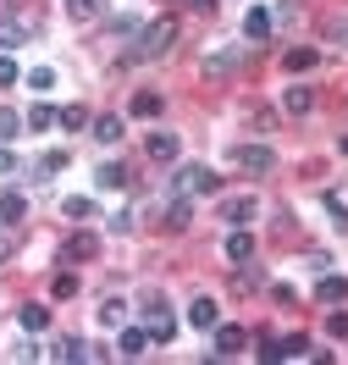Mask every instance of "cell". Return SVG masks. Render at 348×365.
Returning a JSON list of instances; mask_svg holds the SVG:
<instances>
[{
    "label": "cell",
    "mask_w": 348,
    "mask_h": 365,
    "mask_svg": "<svg viewBox=\"0 0 348 365\" xmlns=\"http://www.w3.org/2000/svg\"><path fill=\"white\" fill-rule=\"evenodd\" d=\"M188 321H194L199 332H210V327L221 321V310H216V299H194V304H188Z\"/></svg>",
    "instance_id": "7c38bea8"
},
{
    "label": "cell",
    "mask_w": 348,
    "mask_h": 365,
    "mask_svg": "<svg viewBox=\"0 0 348 365\" xmlns=\"http://www.w3.org/2000/svg\"><path fill=\"white\" fill-rule=\"evenodd\" d=\"M100 255V238L94 232H72L67 244H61V260H94Z\"/></svg>",
    "instance_id": "8992f818"
},
{
    "label": "cell",
    "mask_w": 348,
    "mask_h": 365,
    "mask_svg": "<svg viewBox=\"0 0 348 365\" xmlns=\"http://www.w3.org/2000/svg\"><path fill=\"white\" fill-rule=\"evenodd\" d=\"M227 260H232V266H249V260H255V238H249L243 227L227 232Z\"/></svg>",
    "instance_id": "52a82bcc"
},
{
    "label": "cell",
    "mask_w": 348,
    "mask_h": 365,
    "mask_svg": "<svg viewBox=\"0 0 348 365\" xmlns=\"http://www.w3.org/2000/svg\"><path fill=\"white\" fill-rule=\"evenodd\" d=\"M332 39H343V45H348V17H337V23H332Z\"/></svg>",
    "instance_id": "74e56055"
},
{
    "label": "cell",
    "mask_w": 348,
    "mask_h": 365,
    "mask_svg": "<svg viewBox=\"0 0 348 365\" xmlns=\"http://www.w3.org/2000/svg\"><path fill=\"white\" fill-rule=\"evenodd\" d=\"M28 39V28L17 23V17H0V50H17Z\"/></svg>",
    "instance_id": "d6986e66"
},
{
    "label": "cell",
    "mask_w": 348,
    "mask_h": 365,
    "mask_svg": "<svg viewBox=\"0 0 348 365\" xmlns=\"http://www.w3.org/2000/svg\"><path fill=\"white\" fill-rule=\"evenodd\" d=\"M221 216H227L232 227H249V222H255V200H249V194H238V200L221 205Z\"/></svg>",
    "instance_id": "30bf717a"
},
{
    "label": "cell",
    "mask_w": 348,
    "mask_h": 365,
    "mask_svg": "<svg viewBox=\"0 0 348 365\" xmlns=\"http://www.w3.org/2000/svg\"><path fill=\"white\" fill-rule=\"evenodd\" d=\"M56 122H61V128H89V111H83V106H61Z\"/></svg>",
    "instance_id": "83f0119b"
},
{
    "label": "cell",
    "mask_w": 348,
    "mask_h": 365,
    "mask_svg": "<svg viewBox=\"0 0 348 365\" xmlns=\"http://www.w3.org/2000/svg\"><path fill=\"white\" fill-rule=\"evenodd\" d=\"M144 150H149V160H177V150H183V144H177V133H149V144H144Z\"/></svg>",
    "instance_id": "4fadbf2b"
},
{
    "label": "cell",
    "mask_w": 348,
    "mask_h": 365,
    "mask_svg": "<svg viewBox=\"0 0 348 365\" xmlns=\"http://www.w3.org/2000/svg\"><path fill=\"white\" fill-rule=\"evenodd\" d=\"M61 210H67L72 222H89V216H94V205H89V200H67V205H61Z\"/></svg>",
    "instance_id": "d6a6232c"
},
{
    "label": "cell",
    "mask_w": 348,
    "mask_h": 365,
    "mask_svg": "<svg viewBox=\"0 0 348 365\" xmlns=\"http://www.w3.org/2000/svg\"><path fill=\"white\" fill-rule=\"evenodd\" d=\"M23 216H28V200H23V194H17V188H11V194L0 200V222H11V227H17Z\"/></svg>",
    "instance_id": "ac0fdd59"
},
{
    "label": "cell",
    "mask_w": 348,
    "mask_h": 365,
    "mask_svg": "<svg viewBox=\"0 0 348 365\" xmlns=\"http://www.w3.org/2000/svg\"><path fill=\"white\" fill-rule=\"evenodd\" d=\"M11 83H17V61H6V56H0V89H11Z\"/></svg>",
    "instance_id": "e575fe53"
},
{
    "label": "cell",
    "mask_w": 348,
    "mask_h": 365,
    "mask_svg": "<svg viewBox=\"0 0 348 365\" xmlns=\"http://www.w3.org/2000/svg\"><path fill=\"white\" fill-rule=\"evenodd\" d=\"M326 332H332V338H348V316H343V310H337V316L326 321Z\"/></svg>",
    "instance_id": "d590c367"
},
{
    "label": "cell",
    "mask_w": 348,
    "mask_h": 365,
    "mask_svg": "<svg viewBox=\"0 0 348 365\" xmlns=\"http://www.w3.org/2000/svg\"><path fill=\"white\" fill-rule=\"evenodd\" d=\"M332 222H337V227H343V232H348V210H343V205H337V200H332Z\"/></svg>",
    "instance_id": "8d00e7d4"
},
{
    "label": "cell",
    "mask_w": 348,
    "mask_h": 365,
    "mask_svg": "<svg viewBox=\"0 0 348 365\" xmlns=\"http://www.w3.org/2000/svg\"><path fill=\"white\" fill-rule=\"evenodd\" d=\"M61 166H67V155H45V160H39V172H33V178H56Z\"/></svg>",
    "instance_id": "836d02e7"
},
{
    "label": "cell",
    "mask_w": 348,
    "mask_h": 365,
    "mask_svg": "<svg viewBox=\"0 0 348 365\" xmlns=\"http://www.w3.org/2000/svg\"><path fill=\"white\" fill-rule=\"evenodd\" d=\"M50 128H56V111H50V106H33V111H28V133H50Z\"/></svg>",
    "instance_id": "cb8c5ba5"
},
{
    "label": "cell",
    "mask_w": 348,
    "mask_h": 365,
    "mask_svg": "<svg viewBox=\"0 0 348 365\" xmlns=\"http://www.w3.org/2000/svg\"><path fill=\"white\" fill-rule=\"evenodd\" d=\"M177 39V17H155V23L139 28V45H133V61H149V56H166Z\"/></svg>",
    "instance_id": "6da1fadb"
},
{
    "label": "cell",
    "mask_w": 348,
    "mask_h": 365,
    "mask_svg": "<svg viewBox=\"0 0 348 365\" xmlns=\"http://www.w3.org/2000/svg\"><path fill=\"white\" fill-rule=\"evenodd\" d=\"M238 166H243L249 178H265V172L277 166V155H271L265 144H238Z\"/></svg>",
    "instance_id": "277c9868"
},
{
    "label": "cell",
    "mask_w": 348,
    "mask_h": 365,
    "mask_svg": "<svg viewBox=\"0 0 348 365\" xmlns=\"http://www.w3.org/2000/svg\"><path fill=\"white\" fill-rule=\"evenodd\" d=\"M89 133L100 138V144H116V138H122V116H94Z\"/></svg>",
    "instance_id": "44dd1931"
},
{
    "label": "cell",
    "mask_w": 348,
    "mask_h": 365,
    "mask_svg": "<svg viewBox=\"0 0 348 365\" xmlns=\"http://www.w3.org/2000/svg\"><path fill=\"white\" fill-rule=\"evenodd\" d=\"M17 321H23L28 332H45V327H50V310H45V304H23V316H17Z\"/></svg>",
    "instance_id": "603a6c76"
},
{
    "label": "cell",
    "mask_w": 348,
    "mask_h": 365,
    "mask_svg": "<svg viewBox=\"0 0 348 365\" xmlns=\"http://www.w3.org/2000/svg\"><path fill=\"white\" fill-rule=\"evenodd\" d=\"M122 321H127V304H122V299H105V304H100V327H122Z\"/></svg>",
    "instance_id": "484cf974"
},
{
    "label": "cell",
    "mask_w": 348,
    "mask_h": 365,
    "mask_svg": "<svg viewBox=\"0 0 348 365\" xmlns=\"http://www.w3.org/2000/svg\"><path fill=\"white\" fill-rule=\"evenodd\" d=\"M188 222H194V210H188V200H183V194H177V205L166 210V227H172V232H183Z\"/></svg>",
    "instance_id": "d4e9b609"
},
{
    "label": "cell",
    "mask_w": 348,
    "mask_h": 365,
    "mask_svg": "<svg viewBox=\"0 0 348 365\" xmlns=\"http://www.w3.org/2000/svg\"><path fill=\"white\" fill-rule=\"evenodd\" d=\"M343 155H348V138H343Z\"/></svg>",
    "instance_id": "f35d334b"
},
{
    "label": "cell",
    "mask_w": 348,
    "mask_h": 365,
    "mask_svg": "<svg viewBox=\"0 0 348 365\" xmlns=\"http://www.w3.org/2000/svg\"><path fill=\"white\" fill-rule=\"evenodd\" d=\"M238 61H243L238 50H221V56H210V61H205V78H227V72H238Z\"/></svg>",
    "instance_id": "2e32d148"
},
{
    "label": "cell",
    "mask_w": 348,
    "mask_h": 365,
    "mask_svg": "<svg viewBox=\"0 0 348 365\" xmlns=\"http://www.w3.org/2000/svg\"><path fill=\"white\" fill-rule=\"evenodd\" d=\"M282 343V360H299V354H310V338H277Z\"/></svg>",
    "instance_id": "1f68e13d"
},
{
    "label": "cell",
    "mask_w": 348,
    "mask_h": 365,
    "mask_svg": "<svg viewBox=\"0 0 348 365\" xmlns=\"http://www.w3.org/2000/svg\"><path fill=\"white\" fill-rule=\"evenodd\" d=\"M172 188H177L183 200H194V194H216V188H221V178H216L210 166H183V172L172 178Z\"/></svg>",
    "instance_id": "7a4b0ae2"
},
{
    "label": "cell",
    "mask_w": 348,
    "mask_h": 365,
    "mask_svg": "<svg viewBox=\"0 0 348 365\" xmlns=\"http://www.w3.org/2000/svg\"><path fill=\"white\" fill-rule=\"evenodd\" d=\"M265 34H271V11H249V17H243V39H265Z\"/></svg>",
    "instance_id": "ffe728a7"
},
{
    "label": "cell",
    "mask_w": 348,
    "mask_h": 365,
    "mask_svg": "<svg viewBox=\"0 0 348 365\" xmlns=\"http://www.w3.org/2000/svg\"><path fill=\"white\" fill-rule=\"evenodd\" d=\"M100 11H105V0H67V17H72V23H94Z\"/></svg>",
    "instance_id": "e0dca14e"
},
{
    "label": "cell",
    "mask_w": 348,
    "mask_h": 365,
    "mask_svg": "<svg viewBox=\"0 0 348 365\" xmlns=\"http://www.w3.org/2000/svg\"><path fill=\"white\" fill-rule=\"evenodd\" d=\"M116 354H127V360H144V354H149V332H144V327H127V332L116 338Z\"/></svg>",
    "instance_id": "ba28073f"
},
{
    "label": "cell",
    "mask_w": 348,
    "mask_h": 365,
    "mask_svg": "<svg viewBox=\"0 0 348 365\" xmlns=\"http://www.w3.org/2000/svg\"><path fill=\"white\" fill-rule=\"evenodd\" d=\"M282 67H288V72H310V67H315V50H310V45H293L288 56H282Z\"/></svg>",
    "instance_id": "7402d4cb"
},
{
    "label": "cell",
    "mask_w": 348,
    "mask_h": 365,
    "mask_svg": "<svg viewBox=\"0 0 348 365\" xmlns=\"http://www.w3.org/2000/svg\"><path fill=\"white\" fill-rule=\"evenodd\" d=\"M310 106H315V94H310V83H288V94H282V111L304 116Z\"/></svg>",
    "instance_id": "8fae6325"
},
{
    "label": "cell",
    "mask_w": 348,
    "mask_h": 365,
    "mask_svg": "<svg viewBox=\"0 0 348 365\" xmlns=\"http://www.w3.org/2000/svg\"><path fill=\"white\" fill-rule=\"evenodd\" d=\"M243 343H249V332H243V327H221V321H216V349H210L216 360H232V354H243Z\"/></svg>",
    "instance_id": "5b68a950"
},
{
    "label": "cell",
    "mask_w": 348,
    "mask_h": 365,
    "mask_svg": "<svg viewBox=\"0 0 348 365\" xmlns=\"http://www.w3.org/2000/svg\"><path fill=\"white\" fill-rule=\"evenodd\" d=\"M94 182H100V188H127V166H122V160H105V166L94 172Z\"/></svg>",
    "instance_id": "9a60e30c"
},
{
    "label": "cell",
    "mask_w": 348,
    "mask_h": 365,
    "mask_svg": "<svg viewBox=\"0 0 348 365\" xmlns=\"http://www.w3.org/2000/svg\"><path fill=\"white\" fill-rule=\"evenodd\" d=\"M50 294H56V299H72V294H78V277H72V272H56Z\"/></svg>",
    "instance_id": "f546056e"
},
{
    "label": "cell",
    "mask_w": 348,
    "mask_h": 365,
    "mask_svg": "<svg viewBox=\"0 0 348 365\" xmlns=\"http://www.w3.org/2000/svg\"><path fill=\"white\" fill-rule=\"evenodd\" d=\"M17 133H23V116H17V111H0V144L17 138Z\"/></svg>",
    "instance_id": "4dcf8cb0"
},
{
    "label": "cell",
    "mask_w": 348,
    "mask_h": 365,
    "mask_svg": "<svg viewBox=\"0 0 348 365\" xmlns=\"http://www.w3.org/2000/svg\"><path fill=\"white\" fill-rule=\"evenodd\" d=\"M144 332H149V343H166L177 332V316L166 310V299H149V304H144Z\"/></svg>",
    "instance_id": "3957f363"
},
{
    "label": "cell",
    "mask_w": 348,
    "mask_h": 365,
    "mask_svg": "<svg viewBox=\"0 0 348 365\" xmlns=\"http://www.w3.org/2000/svg\"><path fill=\"white\" fill-rule=\"evenodd\" d=\"M50 354H56V360H67V365H78V360H100V349H89V343H78V338H61Z\"/></svg>",
    "instance_id": "9c48e42d"
},
{
    "label": "cell",
    "mask_w": 348,
    "mask_h": 365,
    "mask_svg": "<svg viewBox=\"0 0 348 365\" xmlns=\"http://www.w3.org/2000/svg\"><path fill=\"white\" fill-rule=\"evenodd\" d=\"M315 299H321V304H343V299H348V282H343V277H326V272H321Z\"/></svg>",
    "instance_id": "5bb4252c"
},
{
    "label": "cell",
    "mask_w": 348,
    "mask_h": 365,
    "mask_svg": "<svg viewBox=\"0 0 348 365\" xmlns=\"http://www.w3.org/2000/svg\"><path fill=\"white\" fill-rule=\"evenodd\" d=\"M155 111H161V94H155V89L133 94V116H155Z\"/></svg>",
    "instance_id": "4316f807"
},
{
    "label": "cell",
    "mask_w": 348,
    "mask_h": 365,
    "mask_svg": "<svg viewBox=\"0 0 348 365\" xmlns=\"http://www.w3.org/2000/svg\"><path fill=\"white\" fill-rule=\"evenodd\" d=\"M28 89H33V94H50V89H56V72H50V67H33V72H28Z\"/></svg>",
    "instance_id": "f1b7e54d"
}]
</instances>
